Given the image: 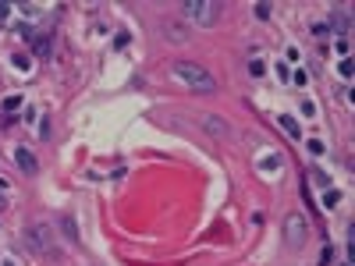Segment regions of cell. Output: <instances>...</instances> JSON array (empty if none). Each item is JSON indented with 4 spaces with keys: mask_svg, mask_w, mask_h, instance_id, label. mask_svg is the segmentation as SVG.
Segmentation results:
<instances>
[{
    "mask_svg": "<svg viewBox=\"0 0 355 266\" xmlns=\"http://www.w3.org/2000/svg\"><path fill=\"white\" fill-rule=\"evenodd\" d=\"M171 78H178L185 89H192V93H217V78L199 61H174L171 64Z\"/></svg>",
    "mask_w": 355,
    "mask_h": 266,
    "instance_id": "cell-1",
    "label": "cell"
},
{
    "mask_svg": "<svg viewBox=\"0 0 355 266\" xmlns=\"http://www.w3.org/2000/svg\"><path fill=\"white\" fill-rule=\"evenodd\" d=\"M53 234L50 224H32V227H25V245L32 248L36 256H50L53 252Z\"/></svg>",
    "mask_w": 355,
    "mask_h": 266,
    "instance_id": "cell-2",
    "label": "cell"
},
{
    "mask_svg": "<svg viewBox=\"0 0 355 266\" xmlns=\"http://www.w3.org/2000/svg\"><path fill=\"white\" fill-rule=\"evenodd\" d=\"M305 238H309V224H305V217L302 213H288L284 217V245L291 248H302L305 245Z\"/></svg>",
    "mask_w": 355,
    "mask_h": 266,
    "instance_id": "cell-3",
    "label": "cell"
},
{
    "mask_svg": "<svg viewBox=\"0 0 355 266\" xmlns=\"http://www.w3.org/2000/svg\"><path fill=\"white\" fill-rule=\"evenodd\" d=\"M217 11H220V4H213V0H185V18L203 28L217 22Z\"/></svg>",
    "mask_w": 355,
    "mask_h": 266,
    "instance_id": "cell-4",
    "label": "cell"
},
{
    "mask_svg": "<svg viewBox=\"0 0 355 266\" xmlns=\"http://www.w3.org/2000/svg\"><path fill=\"white\" fill-rule=\"evenodd\" d=\"M199 121H203V128H206V131H213L217 139H228V135H231V124H228V121H220L217 114H203Z\"/></svg>",
    "mask_w": 355,
    "mask_h": 266,
    "instance_id": "cell-5",
    "label": "cell"
},
{
    "mask_svg": "<svg viewBox=\"0 0 355 266\" xmlns=\"http://www.w3.org/2000/svg\"><path fill=\"white\" fill-rule=\"evenodd\" d=\"M14 160H18V167H22L25 174H36V170H39V160L28 153V149H14Z\"/></svg>",
    "mask_w": 355,
    "mask_h": 266,
    "instance_id": "cell-6",
    "label": "cell"
},
{
    "mask_svg": "<svg viewBox=\"0 0 355 266\" xmlns=\"http://www.w3.org/2000/svg\"><path fill=\"white\" fill-rule=\"evenodd\" d=\"M61 231H64V238H68L71 245H78V227H75V217H71V213L61 217Z\"/></svg>",
    "mask_w": 355,
    "mask_h": 266,
    "instance_id": "cell-7",
    "label": "cell"
},
{
    "mask_svg": "<svg viewBox=\"0 0 355 266\" xmlns=\"http://www.w3.org/2000/svg\"><path fill=\"white\" fill-rule=\"evenodd\" d=\"M323 206H327V210L341 206V188H327V192H323Z\"/></svg>",
    "mask_w": 355,
    "mask_h": 266,
    "instance_id": "cell-8",
    "label": "cell"
},
{
    "mask_svg": "<svg viewBox=\"0 0 355 266\" xmlns=\"http://www.w3.org/2000/svg\"><path fill=\"white\" fill-rule=\"evenodd\" d=\"M280 128H284L291 139H299V135H302V131H299V121H295V117H280Z\"/></svg>",
    "mask_w": 355,
    "mask_h": 266,
    "instance_id": "cell-9",
    "label": "cell"
},
{
    "mask_svg": "<svg viewBox=\"0 0 355 266\" xmlns=\"http://www.w3.org/2000/svg\"><path fill=\"white\" fill-rule=\"evenodd\" d=\"M280 164H284L280 156H263V160H259V170H266V174H270V170H277Z\"/></svg>",
    "mask_w": 355,
    "mask_h": 266,
    "instance_id": "cell-10",
    "label": "cell"
},
{
    "mask_svg": "<svg viewBox=\"0 0 355 266\" xmlns=\"http://www.w3.org/2000/svg\"><path fill=\"white\" fill-rule=\"evenodd\" d=\"M305 149L313 153V156H323V149H327V145H323L320 139H309V142H305Z\"/></svg>",
    "mask_w": 355,
    "mask_h": 266,
    "instance_id": "cell-11",
    "label": "cell"
},
{
    "mask_svg": "<svg viewBox=\"0 0 355 266\" xmlns=\"http://www.w3.org/2000/svg\"><path fill=\"white\" fill-rule=\"evenodd\" d=\"M167 39H178V43H185L188 36L181 32V25H167Z\"/></svg>",
    "mask_w": 355,
    "mask_h": 266,
    "instance_id": "cell-12",
    "label": "cell"
},
{
    "mask_svg": "<svg viewBox=\"0 0 355 266\" xmlns=\"http://www.w3.org/2000/svg\"><path fill=\"white\" fill-rule=\"evenodd\" d=\"M337 71H341V78L348 82V78H352V71H355V68H352V57H345V61L337 64Z\"/></svg>",
    "mask_w": 355,
    "mask_h": 266,
    "instance_id": "cell-13",
    "label": "cell"
},
{
    "mask_svg": "<svg viewBox=\"0 0 355 266\" xmlns=\"http://www.w3.org/2000/svg\"><path fill=\"white\" fill-rule=\"evenodd\" d=\"M330 259H334V248H330V245H323V252H320V266H330Z\"/></svg>",
    "mask_w": 355,
    "mask_h": 266,
    "instance_id": "cell-14",
    "label": "cell"
},
{
    "mask_svg": "<svg viewBox=\"0 0 355 266\" xmlns=\"http://www.w3.org/2000/svg\"><path fill=\"white\" fill-rule=\"evenodd\" d=\"M327 32H330V28L323 25V22H316V25H313V36H316V39H327Z\"/></svg>",
    "mask_w": 355,
    "mask_h": 266,
    "instance_id": "cell-15",
    "label": "cell"
},
{
    "mask_svg": "<svg viewBox=\"0 0 355 266\" xmlns=\"http://www.w3.org/2000/svg\"><path fill=\"white\" fill-rule=\"evenodd\" d=\"M22 107V96H7L4 99V110H18Z\"/></svg>",
    "mask_w": 355,
    "mask_h": 266,
    "instance_id": "cell-16",
    "label": "cell"
},
{
    "mask_svg": "<svg viewBox=\"0 0 355 266\" xmlns=\"http://www.w3.org/2000/svg\"><path fill=\"white\" fill-rule=\"evenodd\" d=\"M313 181H316V185H323V188H330V177L323 174V170H313Z\"/></svg>",
    "mask_w": 355,
    "mask_h": 266,
    "instance_id": "cell-17",
    "label": "cell"
},
{
    "mask_svg": "<svg viewBox=\"0 0 355 266\" xmlns=\"http://www.w3.org/2000/svg\"><path fill=\"white\" fill-rule=\"evenodd\" d=\"M249 71H253V75L259 78V75H263V71H266V64H263V61H253V64H249Z\"/></svg>",
    "mask_w": 355,
    "mask_h": 266,
    "instance_id": "cell-18",
    "label": "cell"
},
{
    "mask_svg": "<svg viewBox=\"0 0 355 266\" xmlns=\"http://www.w3.org/2000/svg\"><path fill=\"white\" fill-rule=\"evenodd\" d=\"M11 61H14V64H18V68H28V57H25V53H14V57H11Z\"/></svg>",
    "mask_w": 355,
    "mask_h": 266,
    "instance_id": "cell-19",
    "label": "cell"
},
{
    "mask_svg": "<svg viewBox=\"0 0 355 266\" xmlns=\"http://www.w3.org/2000/svg\"><path fill=\"white\" fill-rule=\"evenodd\" d=\"M4 206H7V199H4V188H0V210H4Z\"/></svg>",
    "mask_w": 355,
    "mask_h": 266,
    "instance_id": "cell-20",
    "label": "cell"
},
{
    "mask_svg": "<svg viewBox=\"0 0 355 266\" xmlns=\"http://www.w3.org/2000/svg\"><path fill=\"white\" fill-rule=\"evenodd\" d=\"M345 266H352V263H345Z\"/></svg>",
    "mask_w": 355,
    "mask_h": 266,
    "instance_id": "cell-21",
    "label": "cell"
}]
</instances>
